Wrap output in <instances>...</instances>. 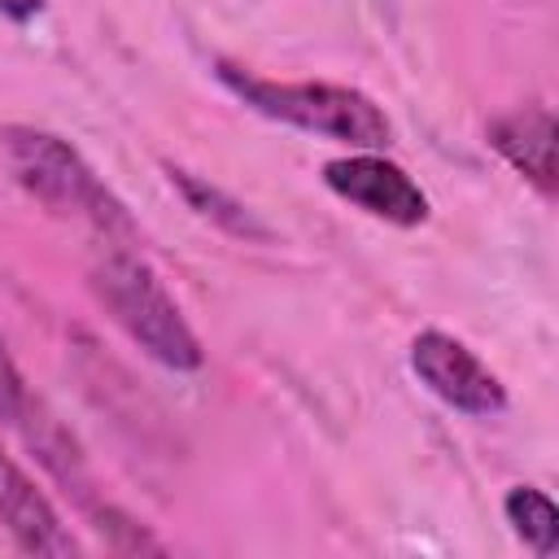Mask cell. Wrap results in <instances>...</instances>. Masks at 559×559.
<instances>
[{
	"instance_id": "obj_1",
	"label": "cell",
	"mask_w": 559,
	"mask_h": 559,
	"mask_svg": "<svg viewBox=\"0 0 559 559\" xmlns=\"http://www.w3.org/2000/svg\"><path fill=\"white\" fill-rule=\"evenodd\" d=\"M0 153L13 183L57 218L83 223L100 245H140V227L92 162L57 131L9 122L0 127Z\"/></svg>"
},
{
	"instance_id": "obj_2",
	"label": "cell",
	"mask_w": 559,
	"mask_h": 559,
	"mask_svg": "<svg viewBox=\"0 0 559 559\" xmlns=\"http://www.w3.org/2000/svg\"><path fill=\"white\" fill-rule=\"evenodd\" d=\"M92 297L100 310L162 367L170 371H197L205 362V349L183 319L179 301L166 293L162 275L148 266V258L135 245H100V258L87 271Z\"/></svg>"
},
{
	"instance_id": "obj_3",
	"label": "cell",
	"mask_w": 559,
	"mask_h": 559,
	"mask_svg": "<svg viewBox=\"0 0 559 559\" xmlns=\"http://www.w3.org/2000/svg\"><path fill=\"white\" fill-rule=\"evenodd\" d=\"M214 74L253 114L288 122L297 131H310V135H323V140H341L349 148H384L393 140V122L358 87L319 83V79H297V83L266 79V74H253V70L231 66V61H214Z\"/></svg>"
},
{
	"instance_id": "obj_4",
	"label": "cell",
	"mask_w": 559,
	"mask_h": 559,
	"mask_svg": "<svg viewBox=\"0 0 559 559\" xmlns=\"http://www.w3.org/2000/svg\"><path fill=\"white\" fill-rule=\"evenodd\" d=\"M323 183L354 210H362L380 223H393V227H419L432 214L428 192L397 162L380 157V148H358L349 157H332L323 166Z\"/></svg>"
},
{
	"instance_id": "obj_5",
	"label": "cell",
	"mask_w": 559,
	"mask_h": 559,
	"mask_svg": "<svg viewBox=\"0 0 559 559\" xmlns=\"http://www.w3.org/2000/svg\"><path fill=\"white\" fill-rule=\"evenodd\" d=\"M411 371L424 380V389L432 397H441L445 406H454L463 415H498V411H507L502 380L450 332L424 328L411 341Z\"/></svg>"
},
{
	"instance_id": "obj_6",
	"label": "cell",
	"mask_w": 559,
	"mask_h": 559,
	"mask_svg": "<svg viewBox=\"0 0 559 559\" xmlns=\"http://www.w3.org/2000/svg\"><path fill=\"white\" fill-rule=\"evenodd\" d=\"M0 524L26 555H79V542L61 524L48 493L0 450Z\"/></svg>"
},
{
	"instance_id": "obj_7",
	"label": "cell",
	"mask_w": 559,
	"mask_h": 559,
	"mask_svg": "<svg viewBox=\"0 0 559 559\" xmlns=\"http://www.w3.org/2000/svg\"><path fill=\"white\" fill-rule=\"evenodd\" d=\"M489 144L498 157L520 170L542 197L559 192V166H555V114L546 105H524L489 122Z\"/></svg>"
},
{
	"instance_id": "obj_8",
	"label": "cell",
	"mask_w": 559,
	"mask_h": 559,
	"mask_svg": "<svg viewBox=\"0 0 559 559\" xmlns=\"http://www.w3.org/2000/svg\"><path fill=\"white\" fill-rule=\"evenodd\" d=\"M166 179L170 188L188 201V210H197L205 223H214L218 231L236 236V240H271V227L240 201L231 197L227 188H218L214 179L197 175V170H183V166H166Z\"/></svg>"
},
{
	"instance_id": "obj_9",
	"label": "cell",
	"mask_w": 559,
	"mask_h": 559,
	"mask_svg": "<svg viewBox=\"0 0 559 559\" xmlns=\"http://www.w3.org/2000/svg\"><path fill=\"white\" fill-rule=\"evenodd\" d=\"M502 511H507V524L515 528V537H520L533 555L550 559V555L559 550V507H555L542 489H533V485L507 489Z\"/></svg>"
},
{
	"instance_id": "obj_10",
	"label": "cell",
	"mask_w": 559,
	"mask_h": 559,
	"mask_svg": "<svg viewBox=\"0 0 559 559\" xmlns=\"http://www.w3.org/2000/svg\"><path fill=\"white\" fill-rule=\"evenodd\" d=\"M31 397H26V384H22V371L17 362L9 358L4 341H0V424H22Z\"/></svg>"
},
{
	"instance_id": "obj_11",
	"label": "cell",
	"mask_w": 559,
	"mask_h": 559,
	"mask_svg": "<svg viewBox=\"0 0 559 559\" xmlns=\"http://www.w3.org/2000/svg\"><path fill=\"white\" fill-rule=\"evenodd\" d=\"M44 13V0H0V17L9 22H35Z\"/></svg>"
}]
</instances>
